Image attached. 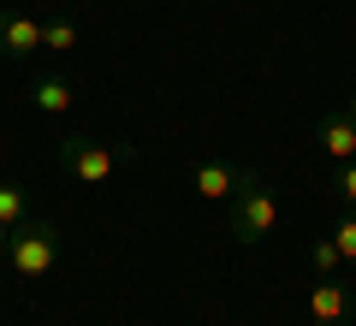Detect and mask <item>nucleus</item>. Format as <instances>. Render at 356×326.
Segmentation results:
<instances>
[{
    "mask_svg": "<svg viewBox=\"0 0 356 326\" xmlns=\"http://www.w3.org/2000/svg\"><path fill=\"white\" fill-rule=\"evenodd\" d=\"M54 261H60V226L54 220H24V226H13V243H6V267H13V279H48Z\"/></svg>",
    "mask_w": 356,
    "mask_h": 326,
    "instance_id": "nucleus-1",
    "label": "nucleus"
},
{
    "mask_svg": "<svg viewBox=\"0 0 356 326\" xmlns=\"http://www.w3.org/2000/svg\"><path fill=\"white\" fill-rule=\"evenodd\" d=\"M54 161H60V172L77 178V184H107L131 154L125 149H107V142H95V137H60V142H54Z\"/></svg>",
    "mask_w": 356,
    "mask_h": 326,
    "instance_id": "nucleus-2",
    "label": "nucleus"
},
{
    "mask_svg": "<svg viewBox=\"0 0 356 326\" xmlns=\"http://www.w3.org/2000/svg\"><path fill=\"white\" fill-rule=\"evenodd\" d=\"M273 220H280V202H273V190L261 184V178H250V184L232 196V213H226V226L238 243H261L273 238Z\"/></svg>",
    "mask_w": 356,
    "mask_h": 326,
    "instance_id": "nucleus-3",
    "label": "nucleus"
},
{
    "mask_svg": "<svg viewBox=\"0 0 356 326\" xmlns=\"http://www.w3.org/2000/svg\"><path fill=\"white\" fill-rule=\"evenodd\" d=\"M0 54H6V60L42 54V24L30 13H18V6H0Z\"/></svg>",
    "mask_w": 356,
    "mask_h": 326,
    "instance_id": "nucleus-4",
    "label": "nucleus"
},
{
    "mask_svg": "<svg viewBox=\"0 0 356 326\" xmlns=\"http://www.w3.org/2000/svg\"><path fill=\"white\" fill-rule=\"evenodd\" d=\"M250 178H255V172H243V166H226V161H202V166L191 172V184H196V196H202V202H232L243 184H250Z\"/></svg>",
    "mask_w": 356,
    "mask_h": 326,
    "instance_id": "nucleus-5",
    "label": "nucleus"
},
{
    "mask_svg": "<svg viewBox=\"0 0 356 326\" xmlns=\"http://www.w3.org/2000/svg\"><path fill=\"white\" fill-rule=\"evenodd\" d=\"M315 142H321V154H327L332 166H339V161H356V125H350V113H321Z\"/></svg>",
    "mask_w": 356,
    "mask_h": 326,
    "instance_id": "nucleus-6",
    "label": "nucleus"
},
{
    "mask_svg": "<svg viewBox=\"0 0 356 326\" xmlns=\"http://www.w3.org/2000/svg\"><path fill=\"white\" fill-rule=\"evenodd\" d=\"M309 314H315L321 326H339L344 314H350V285H344V279H315V291H309Z\"/></svg>",
    "mask_w": 356,
    "mask_h": 326,
    "instance_id": "nucleus-7",
    "label": "nucleus"
},
{
    "mask_svg": "<svg viewBox=\"0 0 356 326\" xmlns=\"http://www.w3.org/2000/svg\"><path fill=\"white\" fill-rule=\"evenodd\" d=\"M30 101H36V113L60 119L65 107H72V83H65L60 72H48V77H36V89H30Z\"/></svg>",
    "mask_w": 356,
    "mask_h": 326,
    "instance_id": "nucleus-8",
    "label": "nucleus"
},
{
    "mask_svg": "<svg viewBox=\"0 0 356 326\" xmlns=\"http://www.w3.org/2000/svg\"><path fill=\"white\" fill-rule=\"evenodd\" d=\"M309 267H315V279H339V267H344L339 243H332V238H315V243H309Z\"/></svg>",
    "mask_w": 356,
    "mask_h": 326,
    "instance_id": "nucleus-9",
    "label": "nucleus"
},
{
    "mask_svg": "<svg viewBox=\"0 0 356 326\" xmlns=\"http://www.w3.org/2000/svg\"><path fill=\"white\" fill-rule=\"evenodd\" d=\"M24 220H30V196L18 184H0V226L13 231V226H24Z\"/></svg>",
    "mask_w": 356,
    "mask_h": 326,
    "instance_id": "nucleus-10",
    "label": "nucleus"
},
{
    "mask_svg": "<svg viewBox=\"0 0 356 326\" xmlns=\"http://www.w3.org/2000/svg\"><path fill=\"white\" fill-rule=\"evenodd\" d=\"M42 48L48 54H72L77 48V24L72 18H48V24H42Z\"/></svg>",
    "mask_w": 356,
    "mask_h": 326,
    "instance_id": "nucleus-11",
    "label": "nucleus"
},
{
    "mask_svg": "<svg viewBox=\"0 0 356 326\" xmlns=\"http://www.w3.org/2000/svg\"><path fill=\"white\" fill-rule=\"evenodd\" d=\"M332 243H339L344 267H356V208H344V213H339V226H332Z\"/></svg>",
    "mask_w": 356,
    "mask_h": 326,
    "instance_id": "nucleus-12",
    "label": "nucleus"
},
{
    "mask_svg": "<svg viewBox=\"0 0 356 326\" xmlns=\"http://www.w3.org/2000/svg\"><path fill=\"white\" fill-rule=\"evenodd\" d=\"M332 190L344 196V208H356V161H339V166H332Z\"/></svg>",
    "mask_w": 356,
    "mask_h": 326,
    "instance_id": "nucleus-13",
    "label": "nucleus"
},
{
    "mask_svg": "<svg viewBox=\"0 0 356 326\" xmlns=\"http://www.w3.org/2000/svg\"><path fill=\"white\" fill-rule=\"evenodd\" d=\"M6 243H13V231H6V226H0V261H6Z\"/></svg>",
    "mask_w": 356,
    "mask_h": 326,
    "instance_id": "nucleus-14",
    "label": "nucleus"
},
{
    "mask_svg": "<svg viewBox=\"0 0 356 326\" xmlns=\"http://www.w3.org/2000/svg\"><path fill=\"white\" fill-rule=\"evenodd\" d=\"M344 113H350V125H356V95H350V107H344Z\"/></svg>",
    "mask_w": 356,
    "mask_h": 326,
    "instance_id": "nucleus-15",
    "label": "nucleus"
}]
</instances>
